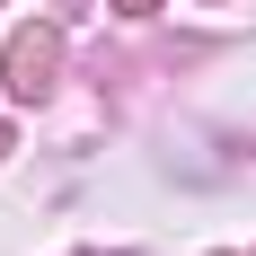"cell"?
<instances>
[{
  "label": "cell",
  "instance_id": "1",
  "mask_svg": "<svg viewBox=\"0 0 256 256\" xmlns=\"http://www.w3.org/2000/svg\"><path fill=\"white\" fill-rule=\"evenodd\" d=\"M44 80H53V36H18V53H9V88L36 98Z\"/></svg>",
  "mask_w": 256,
  "mask_h": 256
},
{
  "label": "cell",
  "instance_id": "2",
  "mask_svg": "<svg viewBox=\"0 0 256 256\" xmlns=\"http://www.w3.org/2000/svg\"><path fill=\"white\" fill-rule=\"evenodd\" d=\"M124 9H150V0H124Z\"/></svg>",
  "mask_w": 256,
  "mask_h": 256
}]
</instances>
